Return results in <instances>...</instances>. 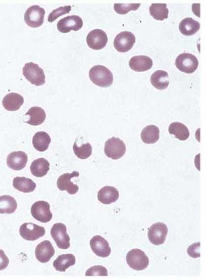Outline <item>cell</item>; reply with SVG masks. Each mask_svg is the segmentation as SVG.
I'll return each mask as SVG.
<instances>
[{
	"mask_svg": "<svg viewBox=\"0 0 206 279\" xmlns=\"http://www.w3.org/2000/svg\"><path fill=\"white\" fill-rule=\"evenodd\" d=\"M90 80L98 87L108 88L113 83V74L103 66H95L89 70Z\"/></svg>",
	"mask_w": 206,
	"mask_h": 279,
	"instance_id": "1",
	"label": "cell"
},
{
	"mask_svg": "<svg viewBox=\"0 0 206 279\" xmlns=\"http://www.w3.org/2000/svg\"><path fill=\"white\" fill-rule=\"evenodd\" d=\"M23 74L27 80L34 85L40 86L45 84V75L44 70L36 64L29 62L25 65Z\"/></svg>",
	"mask_w": 206,
	"mask_h": 279,
	"instance_id": "2",
	"label": "cell"
},
{
	"mask_svg": "<svg viewBox=\"0 0 206 279\" xmlns=\"http://www.w3.org/2000/svg\"><path fill=\"white\" fill-rule=\"evenodd\" d=\"M126 262L130 268L136 271L143 270L149 264L148 256L145 255V253L139 249H134L128 252Z\"/></svg>",
	"mask_w": 206,
	"mask_h": 279,
	"instance_id": "3",
	"label": "cell"
},
{
	"mask_svg": "<svg viewBox=\"0 0 206 279\" xmlns=\"http://www.w3.org/2000/svg\"><path fill=\"white\" fill-rule=\"evenodd\" d=\"M126 151V144L119 138L112 137L106 142L104 152L106 156L112 160H119L123 157Z\"/></svg>",
	"mask_w": 206,
	"mask_h": 279,
	"instance_id": "4",
	"label": "cell"
},
{
	"mask_svg": "<svg viewBox=\"0 0 206 279\" xmlns=\"http://www.w3.org/2000/svg\"><path fill=\"white\" fill-rule=\"evenodd\" d=\"M50 235L56 245L61 250H68L70 247V237L67 233L66 225L63 223H56L52 226Z\"/></svg>",
	"mask_w": 206,
	"mask_h": 279,
	"instance_id": "5",
	"label": "cell"
},
{
	"mask_svg": "<svg viewBox=\"0 0 206 279\" xmlns=\"http://www.w3.org/2000/svg\"><path fill=\"white\" fill-rule=\"evenodd\" d=\"M175 65L180 71L185 74H192L197 70L199 61L194 55L183 53L177 57Z\"/></svg>",
	"mask_w": 206,
	"mask_h": 279,
	"instance_id": "6",
	"label": "cell"
},
{
	"mask_svg": "<svg viewBox=\"0 0 206 279\" xmlns=\"http://www.w3.org/2000/svg\"><path fill=\"white\" fill-rule=\"evenodd\" d=\"M45 14V9L38 5H33L25 13L24 20L29 27L36 28L40 27L44 23Z\"/></svg>",
	"mask_w": 206,
	"mask_h": 279,
	"instance_id": "7",
	"label": "cell"
},
{
	"mask_svg": "<svg viewBox=\"0 0 206 279\" xmlns=\"http://www.w3.org/2000/svg\"><path fill=\"white\" fill-rule=\"evenodd\" d=\"M168 232V226L164 223H155L148 229V240L154 246H161L166 241Z\"/></svg>",
	"mask_w": 206,
	"mask_h": 279,
	"instance_id": "8",
	"label": "cell"
},
{
	"mask_svg": "<svg viewBox=\"0 0 206 279\" xmlns=\"http://www.w3.org/2000/svg\"><path fill=\"white\" fill-rule=\"evenodd\" d=\"M19 232L21 237L29 241H36L45 234V228L32 222L24 223L21 225Z\"/></svg>",
	"mask_w": 206,
	"mask_h": 279,
	"instance_id": "9",
	"label": "cell"
},
{
	"mask_svg": "<svg viewBox=\"0 0 206 279\" xmlns=\"http://www.w3.org/2000/svg\"><path fill=\"white\" fill-rule=\"evenodd\" d=\"M31 212L34 219L42 223L49 222L53 217L49 210V204L45 201H38L34 203L31 208Z\"/></svg>",
	"mask_w": 206,
	"mask_h": 279,
	"instance_id": "10",
	"label": "cell"
},
{
	"mask_svg": "<svg viewBox=\"0 0 206 279\" xmlns=\"http://www.w3.org/2000/svg\"><path fill=\"white\" fill-rule=\"evenodd\" d=\"M79 172L74 171L70 173H64L60 176L57 180V187L61 191H67L70 195H74L79 191V186L72 182V178L79 177Z\"/></svg>",
	"mask_w": 206,
	"mask_h": 279,
	"instance_id": "11",
	"label": "cell"
},
{
	"mask_svg": "<svg viewBox=\"0 0 206 279\" xmlns=\"http://www.w3.org/2000/svg\"><path fill=\"white\" fill-rule=\"evenodd\" d=\"M108 37L106 32L101 29L92 30L87 36V44L91 49L98 50L106 48Z\"/></svg>",
	"mask_w": 206,
	"mask_h": 279,
	"instance_id": "12",
	"label": "cell"
},
{
	"mask_svg": "<svg viewBox=\"0 0 206 279\" xmlns=\"http://www.w3.org/2000/svg\"><path fill=\"white\" fill-rule=\"evenodd\" d=\"M83 22L82 18L77 15L68 16L62 18L57 23V28L62 33H68L70 31H79L83 27Z\"/></svg>",
	"mask_w": 206,
	"mask_h": 279,
	"instance_id": "13",
	"label": "cell"
},
{
	"mask_svg": "<svg viewBox=\"0 0 206 279\" xmlns=\"http://www.w3.org/2000/svg\"><path fill=\"white\" fill-rule=\"evenodd\" d=\"M135 36L132 32H122L114 40V46L119 52H127L135 45Z\"/></svg>",
	"mask_w": 206,
	"mask_h": 279,
	"instance_id": "14",
	"label": "cell"
},
{
	"mask_svg": "<svg viewBox=\"0 0 206 279\" xmlns=\"http://www.w3.org/2000/svg\"><path fill=\"white\" fill-rule=\"evenodd\" d=\"M90 246L95 255L101 258H107L111 255L112 250L106 239L100 236L92 237L90 241Z\"/></svg>",
	"mask_w": 206,
	"mask_h": 279,
	"instance_id": "15",
	"label": "cell"
},
{
	"mask_svg": "<svg viewBox=\"0 0 206 279\" xmlns=\"http://www.w3.org/2000/svg\"><path fill=\"white\" fill-rule=\"evenodd\" d=\"M36 258L40 263H47L55 255V249L52 242L49 241H42L36 246L35 250Z\"/></svg>",
	"mask_w": 206,
	"mask_h": 279,
	"instance_id": "16",
	"label": "cell"
},
{
	"mask_svg": "<svg viewBox=\"0 0 206 279\" xmlns=\"http://www.w3.org/2000/svg\"><path fill=\"white\" fill-rule=\"evenodd\" d=\"M27 154L23 151H14L9 154L7 157V165L11 169L14 170H22L27 165Z\"/></svg>",
	"mask_w": 206,
	"mask_h": 279,
	"instance_id": "17",
	"label": "cell"
},
{
	"mask_svg": "<svg viewBox=\"0 0 206 279\" xmlns=\"http://www.w3.org/2000/svg\"><path fill=\"white\" fill-rule=\"evenodd\" d=\"M119 191L116 188L112 186H106L100 189L97 194L99 202L108 205L111 203H116L119 199Z\"/></svg>",
	"mask_w": 206,
	"mask_h": 279,
	"instance_id": "18",
	"label": "cell"
},
{
	"mask_svg": "<svg viewBox=\"0 0 206 279\" xmlns=\"http://www.w3.org/2000/svg\"><path fill=\"white\" fill-rule=\"evenodd\" d=\"M130 69L136 72H143L152 67V59L146 56H136L130 59L129 62Z\"/></svg>",
	"mask_w": 206,
	"mask_h": 279,
	"instance_id": "19",
	"label": "cell"
},
{
	"mask_svg": "<svg viewBox=\"0 0 206 279\" xmlns=\"http://www.w3.org/2000/svg\"><path fill=\"white\" fill-rule=\"evenodd\" d=\"M24 103L23 96L16 92H10L3 99V106L7 111L14 112L20 109Z\"/></svg>",
	"mask_w": 206,
	"mask_h": 279,
	"instance_id": "20",
	"label": "cell"
},
{
	"mask_svg": "<svg viewBox=\"0 0 206 279\" xmlns=\"http://www.w3.org/2000/svg\"><path fill=\"white\" fill-rule=\"evenodd\" d=\"M25 116L28 117V119L26 121V122L30 124L31 126H39L45 122L46 118L45 110L40 107H32L30 108Z\"/></svg>",
	"mask_w": 206,
	"mask_h": 279,
	"instance_id": "21",
	"label": "cell"
},
{
	"mask_svg": "<svg viewBox=\"0 0 206 279\" xmlns=\"http://www.w3.org/2000/svg\"><path fill=\"white\" fill-rule=\"evenodd\" d=\"M30 170L35 177H37V178L44 177L47 174L49 170V161L44 158H40V159L34 160L31 164Z\"/></svg>",
	"mask_w": 206,
	"mask_h": 279,
	"instance_id": "22",
	"label": "cell"
},
{
	"mask_svg": "<svg viewBox=\"0 0 206 279\" xmlns=\"http://www.w3.org/2000/svg\"><path fill=\"white\" fill-rule=\"evenodd\" d=\"M151 83L155 88L164 90L169 85V76L164 70H157L152 74L150 78Z\"/></svg>",
	"mask_w": 206,
	"mask_h": 279,
	"instance_id": "23",
	"label": "cell"
},
{
	"mask_svg": "<svg viewBox=\"0 0 206 279\" xmlns=\"http://www.w3.org/2000/svg\"><path fill=\"white\" fill-rule=\"evenodd\" d=\"M52 142V139L48 133L45 131H38L36 133L32 139V144L34 148L40 152H44L49 148V144Z\"/></svg>",
	"mask_w": 206,
	"mask_h": 279,
	"instance_id": "24",
	"label": "cell"
},
{
	"mask_svg": "<svg viewBox=\"0 0 206 279\" xmlns=\"http://www.w3.org/2000/svg\"><path fill=\"white\" fill-rule=\"evenodd\" d=\"M13 186L14 189L22 193H32L36 189V182H33L31 178L26 177H16L13 181Z\"/></svg>",
	"mask_w": 206,
	"mask_h": 279,
	"instance_id": "25",
	"label": "cell"
},
{
	"mask_svg": "<svg viewBox=\"0 0 206 279\" xmlns=\"http://www.w3.org/2000/svg\"><path fill=\"white\" fill-rule=\"evenodd\" d=\"M200 24L198 21L191 18H186L180 23L179 30L184 36H192L199 30Z\"/></svg>",
	"mask_w": 206,
	"mask_h": 279,
	"instance_id": "26",
	"label": "cell"
},
{
	"mask_svg": "<svg viewBox=\"0 0 206 279\" xmlns=\"http://www.w3.org/2000/svg\"><path fill=\"white\" fill-rule=\"evenodd\" d=\"M76 263V259L72 254L61 255L57 257V259L53 263V266L59 272H65L67 268L74 265Z\"/></svg>",
	"mask_w": 206,
	"mask_h": 279,
	"instance_id": "27",
	"label": "cell"
},
{
	"mask_svg": "<svg viewBox=\"0 0 206 279\" xmlns=\"http://www.w3.org/2000/svg\"><path fill=\"white\" fill-rule=\"evenodd\" d=\"M159 129L154 125H149L143 129L141 132L142 142L145 144H154L159 140Z\"/></svg>",
	"mask_w": 206,
	"mask_h": 279,
	"instance_id": "28",
	"label": "cell"
},
{
	"mask_svg": "<svg viewBox=\"0 0 206 279\" xmlns=\"http://www.w3.org/2000/svg\"><path fill=\"white\" fill-rule=\"evenodd\" d=\"M168 131L179 141H186L190 136L187 126L181 122H173L168 127Z\"/></svg>",
	"mask_w": 206,
	"mask_h": 279,
	"instance_id": "29",
	"label": "cell"
},
{
	"mask_svg": "<svg viewBox=\"0 0 206 279\" xmlns=\"http://www.w3.org/2000/svg\"><path fill=\"white\" fill-rule=\"evenodd\" d=\"M18 203L14 197L9 195L0 196V214H12L15 212Z\"/></svg>",
	"mask_w": 206,
	"mask_h": 279,
	"instance_id": "30",
	"label": "cell"
},
{
	"mask_svg": "<svg viewBox=\"0 0 206 279\" xmlns=\"http://www.w3.org/2000/svg\"><path fill=\"white\" fill-rule=\"evenodd\" d=\"M151 16L158 21L165 20L168 18V9L166 4H152L149 8Z\"/></svg>",
	"mask_w": 206,
	"mask_h": 279,
	"instance_id": "31",
	"label": "cell"
},
{
	"mask_svg": "<svg viewBox=\"0 0 206 279\" xmlns=\"http://www.w3.org/2000/svg\"><path fill=\"white\" fill-rule=\"evenodd\" d=\"M74 152L77 157L79 158L81 160H86L87 158H89L92 156V147L90 143H83L80 146L78 145L76 142H74Z\"/></svg>",
	"mask_w": 206,
	"mask_h": 279,
	"instance_id": "32",
	"label": "cell"
},
{
	"mask_svg": "<svg viewBox=\"0 0 206 279\" xmlns=\"http://www.w3.org/2000/svg\"><path fill=\"white\" fill-rule=\"evenodd\" d=\"M139 7H140V4H115L114 5L115 11L121 15L128 14L129 12L132 10H137Z\"/></svg>",
	"mask_w": 206,
	"mask_h": 279,
	"instance_id": "33",
	"label": "cell"
},
{
	"mask_svg": "<svg viewBox=\"0 0 206 279\" xmlns=\"http://www.w3.org/2000/svg\"><path fill=\"white\" fill-rule=\"evenodd\" d=\"M71 11V6H65V7L59 8L49 14L48 21L49 23H53L60 16H62L64 14H67Z\"/></svg>",
	"mask_w": 206,
	"mask_h": 279,
	"instance_id": "34",
	"label": "cell"
},
{
	"mask_svg": "<svg viewBox=\"0 0 206 279\" xmlns=\"http://www.w3.org/2000/svg\"><path fill=\"white\" fill-rule=\"evenodd\" d=\"M108 272L105 267L101 265L93 266L88 268L86 272V276H108Z\"/></svg>",
	"mask_w": 206,
	"mask_h": 279,
	"instance_id": "35",
	"label": "cell"
},
{
	"mask_svg": "<svg viewBox=\"0 0 206 279\" xmlns=\"http://www.w3.org/2000/svg\"><path fill=\"white\" fill-rule=\"evenodd\" d=\"M199 249H200V243L193 244L192 246H190L187 250L188 255L192 258H199L200 257V253H199Z\"/></svg>",
	"mask_w": 206,
	"mask_h": 279,
	"instance_id": "36",
	"label": "cell"
},
{
	"mask_svg": "<svg viewBox=\"0 0 206 279\" xmlns=\"http://www.w3.org/2000/svg\"><path fill=\"white\" fill-rule=\"evenodd\" d=\"M9 264V259L7 255H5V251L0 250V271L4 270L7 268Z\"/></svg>",
	"mask_w": 206,
	"mask_h": 279,
	"instance_id": "37",
	"label": "cell"
}]
</instances>
